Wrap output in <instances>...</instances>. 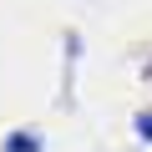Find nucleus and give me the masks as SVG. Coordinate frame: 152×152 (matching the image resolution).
<instances>
[{
    "label": "nucleus",
    "instance_id": "f03ea898",
    "mask_svg": "<svg viewBox=\"0 0 152 152\" xmlns=\"http://www.w3.org/2000/svg\"><path fill=\"white\" fill-rule=\"evenodd\" d=\"M137 132H142V137L152 142V112H142V117H137Z\"/></svg>",
    "mask_w": 152,
    "mask_h": 152
},
{
    "label": "nucleus",
    "instance_id": "f257e3e1",
    "mask_svg": "<svg viewBox=\"0 0 152 152\" xmlns=\"http://www.w3.org/2000/svg\"><path fill=\"white\" fill-rule=\"evenodd\" d=\"M5 152H41V142H36L31 132H15V137L5 142Z\"/></svg>",
    "mask_w": 152,
    "mask_h": 152
}]
</instances>
